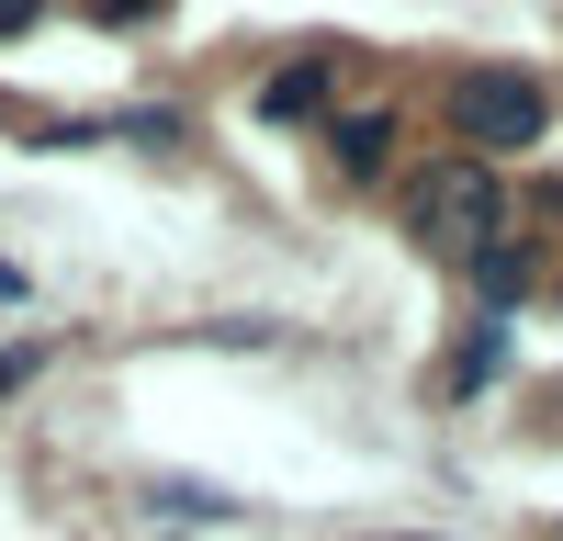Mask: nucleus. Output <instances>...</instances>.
I'll use <instances>...</instances> for the list:
<instances>
[{"label": "nucleus", "mask_w": 563, "mask_h": 541, "mask_svg": "<svg viewBox=\"0 0 563 541\" xmlns=\"http://www.w3.org/2000/svg\"><path fill=\"white\" fill-rule=\"evenodd\" d=\"M34 12H45V0H0V45H12V34H34Z\"/></svg>", "instance_id": "obj_7"}, {"label": "nucleus", "mask_w": 563, "mask_h": 541, "mask_svg": "<svg viewBox=\"0 0 563 541\" xmlns=\"http://www.w3.org/2000/svg\"><path fill=\"white\" fill-rule=\"evenodd\" d=\"M158 12V0H102V23H147Z\"/></svg>", "instance_id": "obj_9"}, {"label": "nucleus", "mask_w": 563, "mask_h": 541, "mask_svg": "<svg viewBox=\"0 0 563 541\" xmlns=\"http://www.w3.org/2000/svg\"><path fill=\"white\" fill-rule=\"evenodd\" d=\"M327 79H339L327 57H294V68H271V79H260V113H271V124H305V113H327Z\"/></svg>", "instance_id": "obj_4"}, {"label": "nucleus", "mask_w": 563, "mask_h": 541, "mask_svg": "<svg viewBox=\"0 0 563 541\" xmlns=\"http://www.w3.org/2000/svg\"><path fill=\"white\" fill-rule=\"evenodd\" d=\"M23 373H34V350H0V395H12V384H23Z\"/></svg>", "instance_id": "obj_8"}, {"label": "nucleus", "mask_w": 563, "mask_h": 541, "mask_svg": "<svg viewBox=\"0 0 563 541\" xmlns=\"http://www.w3.org/2000/svg\"><path fill=\"white\" fill-rule=\"evenodd\" d=\"M496 361H507V339L474 328V339H462V361H451V395H485V384H496Z\"/></svg>", "instance_id": "obj_6"}, {"label": "nucleus", "mask_w": 563, "mask_h": 541, "mask_svg": "<svg viewBox=\"0 0 563 541\" xmlns=\"http://www.w3.org/2000/svg\"><path fill=\"white\" fill-rule=\"evenodd\" d=\"M327 158H339L350 180H384V169H395V102L339 113V124H327Z\"/></svg>", "instance_id": "obj_3"}, {"label": "nucleus", "mask_w": 563, "mask_h": 541, "mask_svg": "<svg viewBox=\"0 0 563 541\" xmlns=\"http://www.w3.org/2000/svg\"><path fill=\"white\" fill-rule=\"evenodd\" d=\"M406 238L429 249V260H462V270H474V260L507 238V180H496L485 158L417 169V180H406Z\"/></svg>", "instance_id": "obj_1"}, {"label": "nucleus", "mask_w": 563, "mask_h": 541, "mask_svg": "<svg viewBox=\"0 0 563 541\" xmlns=\"http://www.w3.org/2000/svg\"><path fill=\"white\" fill-rule=\"evenodd\" d=\"M474 294H485V305H519V294H530V238H496V249L474 260Z\"/></svg>", "instance_id": "obj_5"}, {"label": "nucleus", "mask_w": 563, "mask_h": 541, "mask_svg": "<svg viewBox=\"0 0 563 541\" xmlns=\"http://www.w3.org/2000/svg\"><path fill=\"white\" fill-rule=\"evenodd\" d=\"M541 124H552V102H541L530 68H474V79H451V135H462L474 158L541 147Z\"/></svg>", "instance_id": "obj_2"}]
</instances>
